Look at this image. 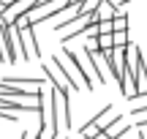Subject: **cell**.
Returning a JSON list of instances; mask_svg holds the SVG:
<instances>
[{"label": "cell", "instance_id": "cell-2", "mask_svg": "<svg viewBox=\"0 0 147 139\" xmlns=\"http://www.w3.org/2000/svg\"><path fill=\"white\" fill-rule=\"evenodd\" d=\"M41 71H44L47 82L55 87V90H60V93H68V96H71V82L65 79V74L60 71V65L55 63V60H49V63H41Z\"/></svg>", "mask_w": 147, "mask_h": 139}, {"label": "cell", "instance_id": "cell-3", "mask_svg": "<svg viewBox=\"0 0 147 139\" xmlns=\"http://www.w3.org/2000/svg\"><path fill=\"white\" fill-rule=\"evenodd\" d=\"M117 117H120V115L115 112V104H106V107L101 109L98 115H93V120H87V123H93V126H95L98 131H104L106 126H109V123H115Z\"/></svg>", "mask_w": 147, "mask_h": 139}, {"label": "cell", "instance_id": "cell-11", "mask_svg": "<svg viewBox=\"0 0 147 139\" xmlns=\"http://www.w3.org/2000/svg\"><path fill=\"white\" fill-rule=\"evenodd\" d=\"M22 139H38V128H30V131H25V134H22Z\"/></svg>", "mask_w": 147, "mask_h": 139}, {"label": "cell", "instance_id": "cell-4", "mask_svg": "<svg viewBox=\"0 0 147 139\" xmlns=\"http://www.w3.org/2000/svg\"><path fill=\"white\" fill-rule=\"evenodd\" d=\"M128 131H131V126H125V123H123L120 117H117L115 123H109V126L104 128V134L109 136V139H123V136L128 134Z\"/></svg>", "mask_w": 147, "mask_h": 139}, {"label": "cell", "instance_id": "cell-6", "mask_svg": "<svg viewBox=\"0 0 147 139\" xmlns=\"http://www.w3.org/2000/svg\"><path fill=\"white\" fill-rule=\"evenodd\" d=\"M115 30H128V16L123 14V11H117V14L112 16V33Z\"/></svg>", "mask_w": 147, "mask_h": 139}, {"label": "cell", "instance_id": "cell-8", "mask_svg": "<svg viewBox=\"0 0 147 139\" xmlns=\"http://www.w3.org/2000/svg\"><path fill=\"white\" fill-rule=\"evenodd\" d=\"M95 41H98L101 52H104V49H115V47H112V33H101V36H95Z\"/></svg>", "mask_w": 147, "mask_h": 139}, {"label": "cell", "instance_id": "cell-12", "mask_svg": "<svg viewBox=\"0 0 147 139\" xmlns=\"http://www.w3.org/2000/svg\"><path fill=\"white\" fill-rule=\"evenodd\" d=\"M134 120H136L139 128H147V115H144V117H134Z\"/></svg>", "mask_w": 147, "mask_h": 139}, {"label": "cell", "instance_id": "cell-9", "mask_svg": "<svg viewBox=\"0 0 147 139\" xmlns=\"http://www.w3.org/2000/svg\"><path fill=\"white\" fill-rule=\"evenodd\" d=\"M104 3H106V5H112L115 11H123V5H125L128 0H104Z\"/></svg>", "mask_w": 147, "mask_h": 139}, {"label": "cell", "instance_id": "cell-13", "mask_svg": "<svg viewBox=\"0 0 147 139\" xmlns=\"http://www.w3.org/2000/svg\"><path fill=\"white\" fill-rule=\"evenodd\" d=\"M79 3H82V0H68V5H79Z\"/></svg>", "mask_w": 147, "mask_h": 139}, {"label": "cell", "instance_id": "cell-7", "mask_svg": "<svg viewBox=\"0 0 147 139\" xmlns=\"http://www.w3.org/2000/svg\"><path fill=\"white\" fill-rule=\"evenodd\" d=\"M98 5H101V0H82L79 3V14H93Z\"/></svg>", "mask_w": 147, "mask_h": 139}, {"label": "cell", "instance_id": "cell-10", "mask_svg": "<svg viewBox=\"0 0 147 139\" xmlns=\"http://www.w3.org/2000/svg\"><path fill=\"white\" fill-rule=\"evenodd\" d=\"M131 115H134V117H144V115H147V104H139L136 109H131Z\"/></svg>", "mask_w": 147, "mask_h": 139}, {"label": "cell", "instance_id": "cell-5", "mask_svg": "<svg viewBox=\"0 0 147 139\" xmlns=\"http://www.w3.org/2000/svg\"><path fill=\"white\" fill-rule=\"evenodd\" d=\"M128 44H131L128 30H115V33H112V47H115V49H125Z\"/></svg>", "mask_w": 147, "mask_h": 139}, {"label": "cell", "instance_id": "cell-1", "mask_svg": "<svg viewBox=\"0 0 147 139\" xmlns=\"http://www.w3.org/2000/svg\"><path fill=\"white\" fill-rule=\"evenodd\" d=\"M16 33H19L22 60H38V57H41V47H38V38H36V25L16 27Z\"/></svg>", "mask_w": 147, "mask_h": 139}]
</instances>
